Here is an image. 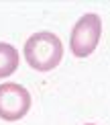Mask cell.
Returning <instances> with one entry per match:
<instances>
[{"mask_svg":"<svg viewBox=\"0 0 110 125\" xmlns=\"http://www.w3.org/2000/svg\"><path fill=\"white\" fill-rule=\"evenodd\" d=\"M18 68V51L10 43H0V78L14 74Z\"/></svg>","mask_w":110,"mask_h":125,"instance_id":"obj_4","label":"cell"},{"mask_svg":"<svg viewBox=\"0 0 110 125\" xmlns=\"http://www.w3.org/2000/svg\"><path fill=\"white\" fill-rule=\"evenodd\" d=\"M102 35V19L96 12H86L69 33V49L76 58H88L98 47Z\"/></svg>","mask_w":110,"mask_h":125,"instance_id":"obj_2","label":"cell"},{"mask_svg":"<svg viewBox=\"0 0 110 125\" xmlns=\"http://www.w3.org/2000/svg\"><path fill=\"white\" fill-rule=\"evenodd\" d=\"M31 109V94L23 84L4 82L0 84V119L18 121Z\"/></svg>","mask_w":110,"mask_h":125,"instance_id":"obj_3","label":"cell"},{"mask_svg":"<svg viewBox=\"0 0 110 125\" xmlns=\"http://www.w3.org/2000/svg\"><path fill=\"white\" fill-rule=\"evenodd\" d=\"M84 125H94V123H84Z\"/></svg>","mask_w":110,"mask_h":125,"instance_id":"obj_5","label":"cell"},{"mask_svg":"<svg viewBox=\"0 0 110 125\" xmlns=\"http://www.w3.org/2000/svg\"><path fill=\"white\" fill-rule=\"evenodd\" d=\"M25 60L37 72H49L59 66L63 60V45L61 39L51 31L33 33L25 41Z\"/></svg>","mask_w":110,"mask_h":125,"instance_id":"obj_1","label":"cell"}]
</instances>
